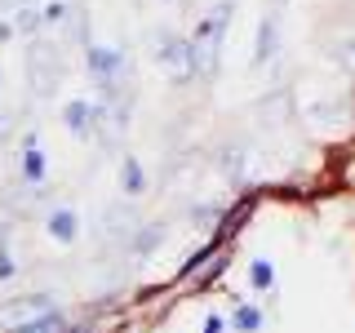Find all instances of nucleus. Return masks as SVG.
<instances>
[{
	"label": "nucleus",
	"instance_id": "1",
	"mask_svg": "<svg viewBox=\"0 0 355 333\" xmlns=\"http://www.w3.org/2000/svg\"><path fill=\"white\" fill-rule=\"evenodd\" d=\"M22 62H27V80L36 89V98H49L58 89V80H62V44L58 40H31Z\"/></svg>",
	"mask_w": 355,
	"mask_h": 333
},
{
	"label": "nucleus",
	"instance_id": "2",
	"mask_svg": "<svg viewBox=\"0 0 355 333\" xmlns=\"http://www.w3.org/2000/svg\"><path fill=\"white\" fill-rule=\"evenodd\" d=\"M227 18H231V5H218L209 18H200L196 27V71L200 76H214L218 71V53H222V40H227Z\"/></svg>",
	"mask_w": 355,
	"mask_h": 333
},
{
	"label": "nucleus",
	"instance_id": "3",
	"mask_svg": "<svg viewBox=\"0 0 355 333\" xmlns=\"http://www.w3.org/2000/svg\"><path fill=\"white\" fill-rule=\"evenodd\" d=\"M155 49H160V71L169 76L173 85H187L196 76V44L187 36H155Z\"/></svg>",
	"mask_w": 355,
	"mask_h": 333
},
{
	"label": "nucleus",
	"instance_id": "4",
	"mask_svg": "<svg viewBox=\"0 0 355 333\" xmlns=\"http://www.w3.org/2000/svg\"><path fill=\"white\" fill-rule=\"evenodd\" d=\"M125 129H129V103L125 98H103V103H94V125H89V133H94L103 147H116Z\"/></svg>",
	"mask_w": 355,
	"mask_h": 333
},
{
	"label": "nucleus",
	"instance_id": "5",
	"mask_svg": "<svg viewBox=\"0 0 355 333\" xmlns=\"http://www.w3.org/2000/svg\"><path fill=\"white\" fill-rule=\"evenodd\" d=\"M49 311H58V298H49V293H22V298H9V302L0 307V325L14 333L22 325H36V320L49 316Z\"/></svg>",
	"mask_w": 355,
	"mask_h": 333
},
{
	"label": "nucleus",
	"instance_id": "6",
	"mask_svg": "<svg viewBox=\"0 0 355 333\" xmlns=\"http://www.w3.org/2000/svg\"><path fill=\"white\" fill-rule=\"evenodd\" d=\"M85 62H89V76H94V80H103V85H111L120 71H125V58H120V49H107V44H89Z\"/></svg>",
	"mask_w": 355,
	"mask_h": 333
},
{
	"label": "nucleus",
	"instance_id": "7",
	"mask_svg": "<svg viewBox=\"0 0 355 333\" xmlns=\"http://www.w3.org/2000/svg\"><path fill=\"white\" fill-rule=\"evenodd\" d=\"M49 236L58 240V244H76V236H80V218H76L71 205H58L49 214Z\"/></svg>",
	"mask_w": 355,
	"mask_h": 333
},
{
	"label": "nucleus",
	"instance_id": "8",
	"mask_svg": "<svg viewBox=\"0 0 355 333\" xmlns=\"http://www.w3.org/2000/svg\"><path fill=\"white\" fill-rule=\"evenodd\" d=\"M62 120H67V129H71L76 138H89V125H94V103H89V98H76V103H67Z\"/></svg>",
	"mask_w": 355,
	"mask_h": 333
},
{
	"label": "nucleus",
	"instance_id": "9",
	"mask_svg": "<svg viewBox=\"0 0 355 333\" xmlns=\"http://www.w3.org/2000/svg\"><path fill=\"white\" fill-rule=\"evenodd\" d=\"M222 244H227V236H222V231H218L214 240H205V244H200V249L191 253V258L182 262V271H178V280H191V275H196V266H205V262H209V258H214V253L222 249Z\"/></svg>",
	"mask_w": 355,
	"mask_h": 333
},
{
	"label": "nucleus",
	"instance_id": "10",
	"mask_svg": "<svg viewBox=\"0 0 355 333\" xmlns=\"http://www.w3.org/2000/svg\"><path fill=\"white\" fill-rule=\"evenodd\" d=\"M275 40H280V27H275V18H262L258 22V49H253V62H266L275 53Z\"/></svg>",
	"mask_w": 355,
	"mask_h": 333
},
{
	"label": "nucleus",
	"instance_id": "11",
	"mask_svg": "<svg viewBox=\"0 0 355 333\" xmlns=\"http://www.w3.org/2000/svg\"><path fill=\"white\" fill-rule=\"evenodd\" d=\"M262 307H253V302H240L236 311H231V329H236V333H258L262 329Z\"/></svg>",
	"mask_w": 355,
	"mask_h": 333
},
{
	"label": "nucleus",
	"instance_id": "12",
	"mask_svg": "<svg viewBox=\"0 0 355 333\" xmlns=\"http://www.w3.org/2000/svg\"><path fill=\"white\" fill-rule=\"evenodd\" d=\"M142 187H147V173H142V164L129 155V160L120 164V191H125V196H142Z\"/></svg>",
	"mask_w": 355,
	"mask_h": 333
},
{
	"label": "nucleus",
	"instance_id": "13",
	"mask_svg": "<svg viewBox=\"0 0 355 333\" xmlns=\"http://www.w3.org/2000/svg\"><path fill=\"white\" fill-rule=\"evenodd\" d=\"M22 178H27V182H40V178H44V155H40V147H22Z\"/></svg>",
	"mask_w": 355,
	"mask_h": 333
},
{
	"label": "nucleus",
	"instance_id": "14",
	"mask_svg": "<svg viewBox=\"0 0 355 333\" xmlns=\"http://www.w3.org/2000/svg\"><path fill=\"white\" fill-rule=\"evenodd\" d=\"M249 280H253V289H271V284H275V266L266 262V258H253V266H249Z\"/></svg>",
	"mask_w": 355,
	"mask_h": 333
},
{
	"label": "nucleus",
	"instance_id": "15",
	"mask_svg": "<svg viewBox=\"0 0 355 333\" xmlns=\"http://www.w3.org/2000/svg\"><path fill=\"white\" fill-rule=\"evenodd\" d=\"M284 111H288V98H284V94H266V103L258 107V116H262V120H280Z\"/></svg>",
	"mask_w": 355,
	"mask_h": 333
},
{
	"label": "nucleus",
	"instance_id": "16",
	"mask_svg": "<svg viewBox=\"0 0 355 333\" xmlns=\"http://www.w3.org/2000/svg\"><path fill=\"white\" fill-rule=\"evenodd\" d=\"M40 9H22V14L14 18V31H22V36H31V31H40Z\"/></svg>",
	"mask_w": 355,
	"mask_h": 333
},
{
	"label": "nucleus",
	"instance_id": "17",
	"mask_svg": "<svg viewBox=\"0 0 355 333\" xmlns=\"http://www.w3.org/2000/svg\"><path fill=\"white\" fill-rule=\"evenodd\" d=\"M155 240H160V227H147L138 236V244H133V258H147V253L155 249Z\"/></svg>",
	"mask_w": 355,
	"mask_h": 333
},
{
	"label": "nucleus",
	"instance_id": "18",
	"mask_svg": "<svg viewBox=\"0 0 355 333\" xmlns=\"http://www.w3.org/2000/svg\"><path fill=\"white\" fill-rule=\"evenodd\" d=\"M67 14H71V9H67L62 0H58V5H49V9H40V18H44V22H62Z\"/></svg>",
	"mask_w": 355,
	"mask_h": 333
},
{
	"label": "nucleus",
	"instance_id": "19",
	"mask_svg": "<svg viewBox=\"0 0 355 333\" xmlns=\"http://www.w3.org/2000/svg\"><path fill=\"white\" fill-rule=\"evenodd\" d=\"M14 271H18V262L9 258V249L0 253V280H14Z\"/></svg>",
	"mask_w": 355,
	"mask_h": 333
},
{
	"label": "nucleus",
	"instance_id": "20",
	"mask_svg": "<svg viewBox=\"0 0 355 333\" xmlns=\"http://www.w3.org/2000/svg\"><path fill=\"white\" fill-rule=\"evenodd\" d=\"M222 209H191V222H218Z\"/></svg>",
	"mask_w": 355,
	"mask_h": 333
},
{
	"label": "nucleus",
	"instance_id": "21",
	"mask_svg": "<svg viewBox=\"0 0 355 333\" xmlns=\"http://www.w3.org/2000/svg\"><path fill=\"white\" fill-rule=\"evenodd\" d=\"M338 58L347 62V67H355V40H342V44H338Z\"/></svg>",
	"mask_w": 355,
	"mask_h": 333
},
{
	"label": "nucleus",
	"instance_id": "22",
	"mask_svg": "<svg viewBox=\"0 0 355 333\" xmlns=\"http://www.w3.org/2000/svg\"><path fill=\"white\" fill-rule=\"evenodd\" d=\"M205 333H222V320H218V316H209V320H205Z\"/></svg>",
	"mask_w": 355,
	"mask_h": 333
},
{
	"label": "nucleus",
	"instance_id": "23",
	"mask_svg": "<svg viewBox=\"0 0 355 333\" xmlns=\"http://www.w3.org/2000/svg\"><path fill=\"white\" fill-rule=\"evenodd\" d=\"M14 36V22H0V40H9Z\"/></svg>",
	"mask_w": 355,
	"mask_h": 333
},
{
	"label": "nucleus",
	"instance_id": "24",
	"mask_svg": "<svg viewBox=\"0 0 355 333\" xmlns=\"http://www.w3.org/2000/svg\"><path fill=\"white\" fill-rule=\"evenodd\" d=\"M5 5H27V0H5Z\"/></svg>",
	"mask_w": 355,
	"mask_h": 333
}]
</instances>
